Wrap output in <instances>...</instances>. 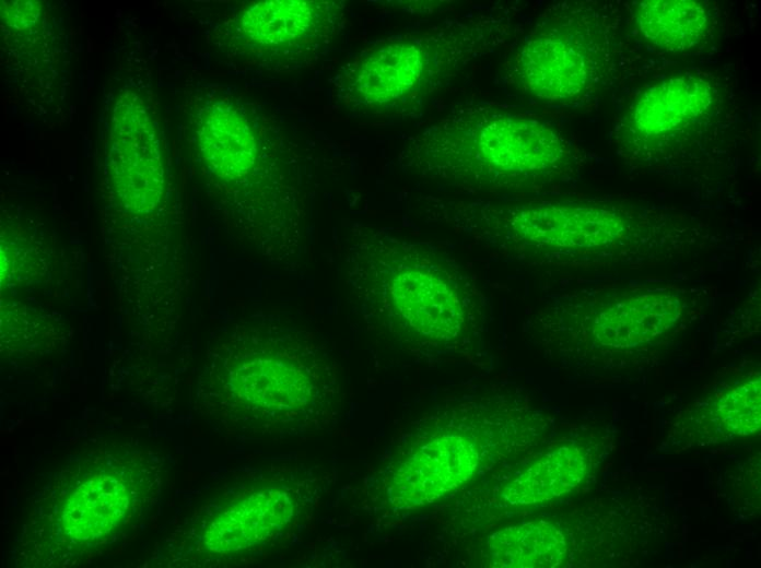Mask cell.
I'll return each instance as SVG.
<instances>
[{
    "label": "cell",
    "instance_id": "obj_5",
    "mask_svg": "<svg viewBox=\"0 0 761 568\" xmlns=\"http://www.w3.org/2000/svg\"><path fill=\"white\" fill-rule=\"evenodd\" d=\"M504 21L500 11L481 10L370 48L337 73L336 99L361 117H412L465 67L505 40Z\"/></svg>",
    "mask_w": 761,
    "mask_h": 568
},
{
    "label": "cell",
    "instance_id": "obj_15",
    "mask_svg": "<svg viewBox=\"0 0 761 568\" xmlns=\"http://www.w3.org/2000/svg\"><path fill=\"white\" fill-rule=\"evenodd\" d=\"M587 459L576 446H563L520 473L503 490L511 505L543 502L571 492L584 478Z\"/></svg>",
    "mask_w": 761,
    "mask_h": 568
},
{
    "label": "cell",
    "instance_id": "obj_10",
    "mask_svg": "<svg viewBox=\"0 0 761 568\" xmlns=\"http://www.w3.org/2000/svg\"><path fill=\"white\" fill-rule=\"evenodd\" d=\"M344 22L341 2L258 1L238 14L235 32L256 66L267 72H291L315 64Z\"/></svg>",
    "mask_w": 761,
    "mask_h": 568
},
{
    "label": "cell",
    "instance_id": "obj_17",
    "mask_svg": "<svg viewBox=\"0 0 761 568\" xmlns=\"http://www.w3.org/2000/svg\"><path fill=\"white\" fill-rule=\"evenodd\" d=\"M15 12L14 14L5 13L9 23L19 24L21 26L30 25L37 15V7L33 2H12L11 4Z\"/></svg>",
    "mask_w": 761,
    "mask_h": 568
},
{
    "label": "cell",
    "instance_id": "obj_6",
    "mask_svg": "<svg viewBox=\"0 0 761 568\" xmlns=\"http://www.w3.org/2000/svg\"><path fill=\"white\" fill-rule=\"evenodd\" d=\"M617 29L605 5L590 1L555 3L517 47L507 70L508 83L538 102L578 104L612 76Z\"/></svg>",
    "mask_w": 761,
    "mask_h": 568
},
{
    "label": "cell",
    "instance_id": "obj_1",
    "mask_svg": "<svg viewBox=\"0 0 761 568\" xmlns=\"http://www.w3.org/2000/svg\"><path fill=\"white\" fill-rule=\"evenodd\" d=\"M200 391L203 416L246 439L325 431L342 406L338 368L325 343L273 319L239 327L218 344Z\"/></svg>",
    "mask_w": 761,
    "mask_h": 568
},
{
    "label": "cell",
    "instance_id": "obj_9",
    "mask_svg": "<svg viewBox=\"0 0 761 568\" xmlns=\"http://www.w3.org/2000/svg\"><path fill=\"white\" fill-rule=\"evenodd\" d=\"M722 88L713 78L686 73L644 90L616 125L618 150L631 162L670 158L707 131L722 109Z\"/></svg>",
    "mask_w": 761,
    "mask_h": 568
},
{
    "label": "cell",
    "instance_id": "obj_3",
    "mask_svg": "<svg viewBox=\"0 0 761 568\" xmlns=\"http://www.w3.org/2000/svg\"><path fill=\"white\" fill-rule=\"evenodd\" d=\"M400 167L469 193L534 192L576 177L581 161L553 125L489 104L455 107L407 139Z\"/></svg>",
    "mask_w": 761,
    "mask_h": 568
},
{
    "label": "cell",
    "instance_id": "obj_11",
    "mask_svg": "<svg viewBox=\"0 0 761 568\" xmlns=\"http://www.w3.org/2000/svg\"><path fill=\"white\" fill-rule=\"evenodd\" d=\"M109 167L121 204L149 212L164 187L157 133L141 99L130 91L117 99L112 116Z\"/></svg>",
    "mask_w": 761,
    "mask_h": 568
},
{
    "label": "cell",
    "instance_id": "obj_14",
    "mask_svg": "<svg viewBox=\"0 0 761 568\" xmlns=\"http://www.w3.org/2000/svg\"><path fill=\"white\" fill-rule=\"evenodd\" d=\"M491 565L499 568H553L562 564L567 544L553 524L539 521L510 526L488 540Z\"/></svg>",
    "mask_w": 761,
    "mask_h": 568
},
{
    "label": "cell",
    "instance_id": "obj_8",
    "mask_svg": "<svg viewBox=\"0 0 761 568\" xmlns=\"http://www.w3.org/2000/svg\"><path fill=\"white\" fill-rule=\"evenodd\" d=\"M706 300L704 288L613 283L554 296L539 313L579 327L595 346L628 351L666 336Z\"/></svg>",
    "mask_w": 761,
    "mask_h": 568
},
{
    "label": "cell",
    "instance_id": "obj_7",
    "mask_svg": "<svg viewBox=\"0 0 761 568\" xmlns=\"http://www.w3.org/2000/svg\"><path fill=\"white\" fill-rule=\"evenodd\" d=\"M316 481L295 471H267L200 510L191 520L179 555L188 563L215 558L268 545L284 535L314 502Z\"/></svg>",
    "mask_w": 761,
    "mask_h": 568
},
{
    "label": "cell",
    "instance_id": "obj_4",
    "mask_svg": "<svg viewBox=\"0 0 761 568\" xmlns=\"http://www.w3.org/2000/svg\"><path fill=\"white\" fill-rule=\"evenodd\" d=\"M153 455L96 449L73 460L38 493L19 555L32 566H69L117 540L141 520L160 490Z\"/></svg>",
    "mask_w": 761,
    "mask_h": 568
},
{
    "label": "cell",
    "instance_id": "obj_13",
    "mask_svg": "<svg viewBox=\"0 0 761 568\" xmlns=\"http://www.w3.org/2000/svg\"><path fill=\"white\" fill-rule=\"evenodd\" d=\"M634 25L649 46L666 52L701 47L714 28L712 9L693 0H647L634 8Z\"/></svg>",
    "mask_w": 761,
    "mask_h": 568
},
{
    "label": "cell",
    "instance_id": "obj_12",
    "mask_svg": "<svg viewBox=\"0 0 761 568\" xmlns=\"http://www.w3.org/2000/svg\"><path fill=\"white\" fill-rule=\"evenodd\" d=\"M479 453L471 438L441 435L410 450L386 478L388 502L413 509L458 488L475 473Z\"/></svg>",
    "mask_w": 761,
    "mask_h": 568
},
{
    "label": "cell",
    "instance_id": "obj_2",
    "mask_svg": "<svg viewBox=\"0 0 761 568\" xmlns=\"http://www.w3.org/2000/svg\"><path fill=\"white\" fill-rule=\"evenodd\" d=\"M344 265L353 309L402 348L459 346L487 319L490 300L477 276L432 244L355 225Z\"/></svg>",
    "mask_w": 761,
    "mask_h": 568
},
{
    "label": "cell",
    "instance_id": "obj_16",
    "mask_svg": "<svg viewBox=\"0 0 761 568\" xmlns=\"http://www.w3.org/2000/svg\"><path fill=\"white\" fill-rule=\"evenodd\" d=\"M760 377L754 376L721 393L713 402V424L724 436L746 437L761 423Z\"/></svg>",
    "mask_w": 761,
    "mask_h": 568
}]
</instances>
